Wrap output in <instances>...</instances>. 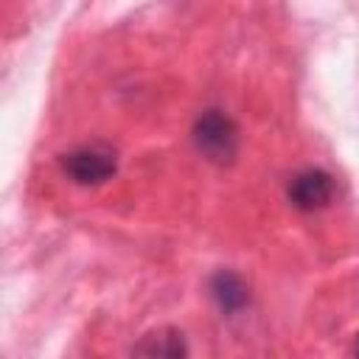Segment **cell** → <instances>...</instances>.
I'll return each mask as SVG.
<instances>
[{
  "instance_id": "6da1fadb",
  "label": "cell",
  "mask_w": 359,
  "mask_h": 359,
  "mask_svg": "<svg viewBox=\"0 0 359 359\" xmlns=\"http://www.w3.org/2000/svg\"><path fill=\"white\" fill-rule=\"evenodd\" d=\"M194 143L210 163H230L238 151V126L222 109H208L194 123Z\"/></svg>"
},
{
  "instance_id": "7a4b0ae2",
  "label": "cell",
  "mask_w": 359,
  "mask_h": 359,
  "mask_svg": "<svg viewBox=\"0 0 359 359\" xmlns=\"http://www.w3.org/2000/svg\"><path fill=\"white\" fill-rule=\"evenodd\" d=\"M62 168L76 185H101V182L112 180L118 163H115L112 149H107L101 143H84V146L70 149L62 157Z\"/></svg>"
},
{
  "instance_id": "3957f363",
  "label": "cell",
  "mask_w": 359,
  "mask_h": 359,
  "mask_svg": "<svg viewBox=\"0 0 359 359\" xmlns=\"http://www.w3.org/2000/svg\"><path fill=\"white\" fill-rule=\"evenodd\" d=\"M334 199V180L323 168H303L289 182V202L297 210H320Z\"/></svg>"
},
{
  "instance_id": "277c9868",
  "label": "cell",
  "mask_w": 359,
  "mask_h": 359,
  "mask_svg": "<svg viewBox=\"0 0 359 359\" xmlns=\"http://www.w3.org/2000/svg\"><path fill=\"white\" fill-rule=\"evenodd\" d=\"M132 359H188V345L182 331L163 325L140 337L132 351Z\"/></svg>"
},
{
  "instance_id": "5b68a950",
  "label": "cell",
  "mask_w": 359,
  "mask_h": 359,
  "mask_svg": "<svg viewBox=\"0 0 359 359\" xmlns=\"http://www.w3.org/2000/svg\"><path fill=\"white\" fill-rule=\"evenodd\" d=\"M213 297L219 300L222 309L236 311V309H241V306L247 303V286L241 283L238 275H233V272H219V275L213 278Z\"/></svg>"
},
{
  "instance_id": "8992f818",
  "label": "cell",
  "mask_w": 359,
  "mask_h": 359,
  "mask_svg": "<svg viewBox=\"0 0 359 359\" xmlns=\"http://www.w3.org/2000/svg\"><path fill=\"white\" fill-rule=\"evenodd\" d=\"M356 356H359V337H356Z\"/></svg>"
}]
</instances>
